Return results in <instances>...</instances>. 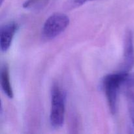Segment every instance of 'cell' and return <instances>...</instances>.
Listing matches in <instances>:
<instances>
[{"label":"cell","mask_w":134,"mask_h":134,"mask_svg":"<svg viewBox=\"0 0 134 134\" xmlns=\"http://www.w3.org/2000/svg\"><path fill=\"white\" fill-rule=\"evenodd\" d=\"M121 86H134V73L119 71L107 75L103 79V87L109 107L113 114L117 111L118 97Z\"/></svg>","instance_id":"cell-1"},{"label":"cell","mask_w":134,"mask_h":134,"mask_svg":"<svg viewBox=\"0 0 134 134\" xmlns=\"http://www.w3.org/2000/svg\"><path fill=\"white\" fill-rule=\"evenodd\" d=\"M66 94L58 85H54L51 92V109L50 122L54 128L63 126L65 119Z\"/></svg>","instance_id":"cell-2"},{"label":"cell","mask_w":134,"mask_h":134,"mask_svg":"<svg viewBox=\"0 0 134 134\" xmlns=\"http://www.w3.org/2000/svg\"><path fill=\"white\" fill-rule=\"evenodd\" d=\"M69 24L68 16L63 13H54L46 20L42 29V35L46 39H53L61 34Z\"/></svg>","instance_id":"cell-3"},{"label":"cell","mask_w":134,"mask_h":134,"mask_svg":"<svg viewBox=\"0 0 134 134\" xmlns=\"http://www.w3.org/2000/svg\"><path fill=\"white\" fill-rule=\"evenodd\" d=\"M134 65L133 36L132 31H129L126 35L124 40V49L123 62L120 71L130 72Z\"/></svg>","instance_id":"cell-4"},{"label":"cell","mask_w":134,"mask_h":134,"mask_svg":"<svg viewBox=\"0 0 134 134\" xmlns=\"http://www.w3.org/2000/svg\"><path fill=\"white\" fill-rule=\"evenodd\" d=\"M18 28V24L14 22H9L1 27L0 34V46L2 52H6L10 48Z\"/></svg>","instance_id":"cell-5"},{"label":"cell","mask_w":134,"mask_h":134,"mask_svg":"<svg viewBox=\"0 0 134 134\" xmlns=\"http://www.w3.org/2000/svg\"><path fill=\"white\" fill-rule=\"evenodd\" d=\"M1 86L3 91L9 98H13V91L10 80L9 67L5 64L1 69Z\"/></svg>","instance_id":"cell-6"},{"label":"cell","mask_w":134,"mask_h":134,"mask_svg":"<svg viewBox=\"0 0 134 134\" xmlns=\"http://www.w3.org/2000/svg\"><path fill=\"white\" fill-rule=\"evenodd\" d=\"M127 100H128V106L130 115L131 119H132L134 126V94L129 92L127 94Z\"/></svg>","instance_id":"cell-7"},{"label":"cell","mask_w":134,"mask_h":134,"mask_svg":"<svg viewBox=\"0 0 134 134\" xmlns=\"http://www.w3.org/2000/svg\"><path fill=\"white\" fill-rule=\"evenodd\" d=\"M94 1V0H68L66 3V7L69 9H75L81 7L87 1Z\"/></svg>","instance_id":"cell-8"},{"label":"cell","mask_w":134,"mask_h":134,"mask_svg":"<svg viewBox=\"0 0 134 134\" xmlns=\"http://www.w3.org/2000/svg\"><path fill=\"white\" fill-rule=\"evenodd\" d=\"M47 0H27L23 4V7L25 9L31 8L32 7L35 6L37 4H40V3L43 1H46Z\"/></svg>","instance_id":"cell-9"},{"label":"cell","mask_w":134,"mask_h":134,"mask_svg":"<svg viewBox=\"0 0 134 134\" xmlns=\"http://www.w3.org/2000/svg\"><path fill=\"white\" fill-rule=\"evenodd\" d=\"M3 1L4 0H1V5H2L3 3Z\"/></svg>","instance_id":"cell-10"}]
</instances>
